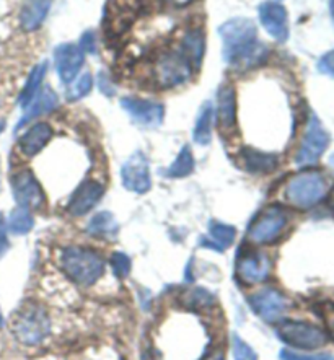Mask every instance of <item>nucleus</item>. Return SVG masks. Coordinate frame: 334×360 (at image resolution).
Wrapping results in <instances>:
<instances>
[{"mask_svg":"<svg viewBox=\"0 0 334 360\" xmlns=\"http://www.w3.org/2000/svg\"><path fill=\"white\" fill-rule=\"evenodd\" d=\"M224 58L235 69L245 70L263 63L267 51L258 41V28L248 18H232L219 28Z\"/></svg>","mask_w":334,"mask_h":360,"instance_id":"nucleus-1","label":"nucleus"},{"mask_svg":"<svg viewBox=\"0 0 334 360\" xmlns=\"http://www.w3.org/2000/svg\"><path fill=\"white\" fill-rule=\"evenodd\" d=\"M60 267L75 284L94 285L105 272V261L95 250L84 246H67L60 251Z\"/></svg>","mask_w":334,"mask_h":360,"instance_id":"nucleus-2","label":"nucleus"},{"mask_svg":"<svg viewBox=\"0 0 334 360\" xmlns=\"http://www.w3.org/2000/svg\"><path fill=\"white\" fill-rule=\"evenodd\" d=\"M12 331L13 336L25 346H38L49 338L51 318L39 303L28 302L13 316Z\"/></svg>","mask_w":334,"mask_h":360,"instance_id":"nucleus-3","label":"nucleus"},{"mask_svg":"<svg viewBox=\"0 0 334 360\" xmlns=\"http://www.w3.org/2000/svg\"><path fill=\"white\" fill-rule=\"evenodd\" d=\"M328 183L320 172L308 169L292 176L285 184L287 202L299 209H310L326 196Z\"/></svg>","mask_w":334,"mask_h":360,"instance_id":"nucleus-4","label":"nucleus"},{"mask_svg":"<svg viewBox=\"0 0 334 360\" xmlns=\"http://www.w3.org/2000/svg\"><path fill=\"white\" fill-rule=\"evenodd\" d=\"M193 65L184 58L181 51H167L157 56L152 69L153 85L168 90L179 86L193 77Z\"/></svg>","mask_w":334,"mask_h":360,"instance_id":"nucleus-5","label":"nucleus"},{"mask_svg":"<svg viewBox=\"0 0 334 360\" xmlns=\"http://www.w3.org/2000/svg\"><path fill=\"white\" fill-rule=\"evenodd\" d=\"M287 222H289V215L279 205L266 207L258 215V219L250 225L248 240L255 245L274 243L285 230Z\"/></svg>","mask_w":334,"mask_h":360,"instance_id":"nucleus-6","label":"nucleus"},{"mask_svg":"<svg viewBox=\"0 0 334 360\" xmlns=\"http://www.w3.org/2000/svg\"><path fill=\"white\" fill-rule=\"evenodd\" d=\"M277 336L299 349H318L328 342V334L321 328L300 321H282L277 326Z\"/></svg>","mask_w":334,"mask_h":360,"instance_id":"nucleus-7","label":"nucleus"},{"mask_svg":"<svg viewBox=\"0 0 334 360\" xmlns=\"http://www.w3.org/2000/svg\"><path fill=\"white\" fill-rule=\"evenodd\" d=\"M328 146H330V136H328L325 127L321 126V122L318 121V117L311 116L307 126L305 136H303L302 146L299 152H297V165L307 167V165L316 163L323 153H325Z\"/></svg>","mask_w":334,"mask_h":360,"instance_id":"nucleus-8","label":"nucleus"},{"mask_svg":"<svg viewBox=\"0 0 334 360\" xmlns=\"http://www.w3.org/2000/svg\"><path fill=\"white\" fill-rule=\"evenodd\" d=\"M271 272V259L263 251L248 250L238 256L236 261V276L246 285L261 284Z\"/></svg>","mask_w":334,"mask_h":360,"instance_id":"nucleus-9","label":"nucleus"},{"mask_svg":"<svg viewBox=\"0 0 334 360\" xmlns=\"http://www.w3.org/2000/svg\"><path fill=\"white\" fill-rule=\"evenodd\" d=\"M13 194L20 207L25 209H41L46 204V196L43 188L34 178L30 169H22L13 176L12 181Z\"/></svg>","mask_w":334,"mask_h":360,"instance_id":"nucleus-10","label":"nucleus"},{"mask_svg":"<svg viewBox=\"0 0 334 360\" xmlns=\"http://www.w3.org/2000/svg\"><path fill=\"white\" fill-rule=\"evenodd\" d=\"M122 184L126 189L132 193L143 194L152 188L150 169H148L147 158L143 157L142 152L134 153V155L124 163L121 169Z\"/></svg>","mask_w":334,"mask_h":360,"instance_id":"nucleus-11","label":"nucleus"},{"mask_svg":"<svg viewBox=\"0 0 334 360\" xmlns=\"http://www.w3.org/2000/svg\"><path fill=\"white\" fill-rule=\"evenodd\" d=\"M250 305L264 321L274 323L287 310V298L279 290L266 287L250 297Z\"/></svg>","mask_w":334,"mask_h":360,"instance_id":"nucleus-12","label":"nucleus"},{"mask_svg":"<svg viewBox=\"0 0 334 360\" xmlns=\"http://www.w3.org/2000/svg\"><path fill=\"white\" fill-rule=\"evenodd\" d=\"M258 13L261 25L272 38L281 41V43H284L289 38V18H287L284 5L274 2V0H267V2L259 5Z\"/></svg>","mask_w":334,"mask_h":360,"instance_id":"nucleus-13","label":"nucleus"},{"mask_svg":"<svg viewBox=\"0 0 334 360\" xmlns=\"http://www.w3.org/2000/svg\"><path fill=\"white\" fill-rule=\"evenodd\" d=\"M56 70L63 84H70L79 75V72L85 64V56L79 46L65 43L56 49Z\"/></svg>","mask_w":334,"mask_h":360,"instance_id":"nucleus-14","label":"nucleus"},{"mask_svg":"<svg viewBox=\"0 0 334 360\" xmlns=\"http://www.w3.org/2000/svg\"><path fill=\"white\" fill-rule=\"evenodd\" d=\"M121 106L124 108L137 124L146 127H157L162 124L165 116V108L160 103H153L139 98H122Z\"/></svg>","mask_w":334,"mask_h":360,"instance_id":"nucleus-15","label":"nucleus"},{"mask_svg":"<svg viewBox=\"0 0 334 360\" xmlns=\"http://www.w3.org/2000/svg\"><path fill=\"white\" fill-rule=\"evenodd\" d=\"M103 193H105V189H103L100 183L84 181L75 189V193L72 194L67 210L74 217H82V215L89 214L100 202Z\"/></svg>","mask_w":334,"mask_h":360,"instance_id":"nucleus-16","label":"nucleus"},{"mask_svg":"<svg viewBox=\"0 0 334 360\" xmlns=\"http://www.w3.org/2000/svg\"><path fill=\"white\" fill-rule=\"evenodd\" d=\"M53 136V129L48 122H36L30 129L20 137L18 141V152L23 157L33 158L46 147Z\"/></svg>","mask_w":334,"mask_h":360,"instance_id":"nucleus-17","label":"nucleus"},{"mask_svg":"<svg viewBox=\"0 0 334 360\" xmlns=\"http://www.w3.org/2000/svg\"><path fill=\"white\" fill-rule=\"evenodd\" d=\"M51 0H23L20 10V25L25 32H34L48 17Z\"/></svg>","mask_w":334,"mask_h":360,"instance_id":"nucleus-18","label":"nucleus"},{"mask_svg":"<svg viewBox=\"0 0 334 360\" xmlns=\"http://www.w3.org/2000/svg\"><path fill=\"white\" fill-rule=\"evenodd\" d=\"M58 103H59V100H58V95L54 94V90L51 89V86H44L43 90L38 91V95L34 96V100L28 105L27 112H25V117L20 121L18 129L22 126H27L28 122L34 121L36 117L48 115V112H51L56 106H58Z\"/></svg>","mask_w":334,"mask_h":360,"instance_id":"nucleus-19","label":"nucleus"},{"mask_svg":"<svg viewBox=\"0 0 334 360\" xmlns=\"http://www.w3.org/2000/svg\"><path fill=\"white\" fill-rule=\"evenodd\" d=\"M217 117L219 124L224 131H230L235 126L236 117V101H235V90L230 85L220 86L217 94Z\"/></svg>","mask_w":334,"mask_h":360,"instance_id":"nucleus-20","label":"nucleus"},{"mask_svg":"<svg viewBox=\"0 0 334 360\" xmlns=\"http://www.w3.org/2000/svg\"><path fill=\"white\" fill-rule=\"evenodd\" d=\"M236 229L232 225L222 222H210L209 225V238H203L204 248H210L214 251H225L235 241Z\"/></svg>","mask_w":334,"mask_h":360,"instance_id":"nucleus-21","label":"nucleus"},{"mask_svg":"<svg viewBox=\"0 0 334 360\" xmlns=\"http://www.w3.org/2000/svg\"><path fill=\"white\" fill-rule=\"evenodd\" d=\"M181 53L184 54L193 69H199L204 58V33L200 28H191L183 36Z\"/></svg>","mask_w":334,"mask_h":360,"instance_id":"nucleus-22","label":"nucleus"},{"mask_svg":"<svg viewBox=\"0 0 334 360\" xmlns=\"http://www.w3.org/2000/svg\"><path fill=\"white\" fill-rule=\"evenodd\" d=\"M243 162L245 168L251 173H269L277 168L279 158L274 153H264L248 147L243 150Z\"/></svg>","mask_w":334,"mask_h":360,"instance_id":"nucleus-23","label":"nucleus"},{"mask_svg":"<svg viewBox=\"0 0 334 360\" xmlns=\"http://www.w3.org/2000/svg\"><path fill=\"white\" fill-rule=\"evenodd\" d=\"M86 231H89L91 236H96V238H103V240L115 238L117 233V224H116L115 215L111 212L96 214L95 217H91L89 225H86Z\"/></svg>","mask_w":334,"mask_h":360,"instance_id":"nucleus-24","label":"nucleus"},{"mask_svg":"<svg viewBox=\"0 0 334 360\" xmlns=\"http://www.w3.org/2000/svg\"><path fill=\"white\" fill-rule=\"evenodd\" d=\"M212 105H210V103H205V105L200 108V112L196 120V126H194L193 129V137L199 146H207L210 142V137H212Z\"/></svg>","mask_w":334,"mask_h":360,"instance_id":"nucleus-25","label":"nucleus"},{"mask_svg":"<svg viewBox=\"0 0 334 360\" xmlns=\"http://www.w3.org/2000/svg\"><path fill=\"white\" fill-rule=\"evenodd\" d=\"M46 72H48V64L43 63V64L36 65L32 74H30L27 85L23 86L22 95H20V105H22V108H25V110H27L30 103L34 100V96L38 95L41 84H43V80L46 77Z\"/></svg>","mask_w":334,"mask_h":360,"instance_id":"nucleus-26","label":"nucleus"},{"mask_svg":"<svg viewBox=\"0 0 334 360\" xmlns=\"http://www.w3.org/2000/svg\"><path fill=\"white\" fill-rule=\"evenodd\" d=\"M33 225H34V220H33V215L30 214V210L25 207H17L12 210V214H10L7 229L10 233L13 235H25L33 229Z\"/></svg>","mask_w":334,"mask_h":360,"instance_id":"nucleus-27","label":"nucleus"},{"mask_svg":"<svg viewBox=\"0 0 334 360\" xmlns=\"http://www.w3.org/2000/svg\"><path fill=\"white\" fill-rule=\"evenodd\" d=\"M194 169V158L193 152L189 147H183L181 152L178 153L176 160H174L169 168L167 169V176L169 178H184L191 174Z\"/></svg>","mask_w":334,"mask_h":360,"instance_id":"nucleus-28","label":"nucleus"},{"mask_svg":"<svg viewBox=\"0 0 334 360\" xmlns=\"http://www.w3.org/2000/svg\"><path fill=\"white\" fill-rule=\"evenodd\" d=\"M183 300L186 303V307L193 310V308H207L209 305H212L214 297L204 289H191L188 290V294L184 295Z\"/></svg>","mask_w":334,"mask_h":360,"instance_id":"nucleus-29","label":"nucleus"},{"mask_svg":"<svg viewBox=\"0 0 334 360\" xmlns=\"http://www.w3.org/2000/svg\"><path fill=\"white\" fill-rule=\"evenodd\" d=\"M91 86H94V77H91V74H84L79 79V82L72 86V89L69 90V94H67V98H69L70 101H77L80 98H84V96H86L90 94Z\"/></svg>","mask_w":334,"mask_h":360,"instance_id":"nucleus-30","label":"nucleus"},{"mask_svg":"<svg viewBox=\"0 0 334 360\" xmlns=\"http://www.w3.org/2000/svg\"><path fill=\"white\" fill-rule=\"evenodd\" d=\"M233 359L235 360H258L256 352L238 336H233Z\"/></svg>","mask_w":334,"mask_h":360,"instance_id":"nucleus-31","label":"nucleus"},{"mask_svg":"<svg viewBox=\"0 0 334 360\" xmlns=\"http://www.w3.org/2000/svg\"><path fill=\"white\" fill-rule=\"evenodd\" d=\"M111 266H113V271H115V274L117 277L129 276L131 259L127 258L126 255H122V253H115V255H113L111 256Z\"/></svg>","mask_w":334,"mask_h":360,"instance_id":"nucleus-32","label":"nucleus"},{"mask_svg":"<svg viewBox=\"0 0 334 360\" xmlns=\"http://www.w3.org/2000/svg\"><path fill=\"white\" fill-rule=\"evenodd\" d=\"M318 70L325 75L334 77V51H330V53L323 56L320 63H318Z\"/></svg>","mask_w":334,"mask_h":360,"instance_id":"nucleus-33","label":"nucleus"},{"mask_svg":"<svg viewBox=\"0 0 334 360\" xmlns=\"http://www.w3.org/2000/svg\"><path fill=\"white\" fill-rule=\"evenodd\" d=\"M328 357L330 356H325V354H321V356H302V354L289 351V349L281 352V360H326Z\"/></svg>","mask_w":334,"mask_h":360,"instance_id":"nucleus-34","label":"nucleus"},{"mask_svg":"<svg viewBox=\"0 0 334 360\" xmlns=\"http://www.w3.org/2000/svg\"><path fill=\"white\" fill-rule=\"evenodd\" d=\"M7 222H5L4 215L0 214V258L7 253L8 250V236H7Z\"/></svg>","mask_w":334,"mask_h":360,"instance_id":"nucleus-35","label":"nucleus"},{"mask_svg":"<svg viewBox=\"0 0 334 360\" xmlns=\"http://www.w3.org/2000/svg\"><path fill=\"white\" fill-rule=\"evenodd\" d=\"M79 48L82 51H89V53H95L96 51V46H95V34L89 32L82 36V41H80V46Z\"/></svg>","mask_w":334,"mask_h":360,"instance_id":"nucleus-36","label":"nucleus"},{"mask_svg":"<svg viewBox=\"0 0 334 360\" xmlns=\"http://www.w3.org/2000/svg\"><path fill=\"white\" fill-rule=\"evenodd\" d=\"M100 90L103 91V94H106V95H113L115 94V90H113V86L110 85V82H108V77L106 75H101L100 74Z\"/></svg>","mask_w":334,"mask_h":360,"instance_id":"nucleus-37","label":"nucleus"},{"mask_svg":"<svg viewBox=\"0 0 334 360\" xmlns=\"http://www.w3.org/2000/svg\"><path fill=\"white\" fill-rule=\"evenodd\" d=\"M330 8H331V15L334 17V0H331L330 2Z\"/></svg>","mask_w":334,"mask_h":360,"instance_id":"nucleus-38","label":"nucleus"},{"mask_svg":"<svg viewBox=\"0 0 334 360\" xmlns=\"http://www.w3.org/2000/svg\"><path fill=\"white\" fill-rule=\"evenodd\" d=\"M4 127H5V121H0V132L4 131Z\"/></svg>","mask_w":334,"mask_h":360,"instance_id":"nucleus-39","label":"nucleus"},{"mask_svg":"<svg viewBox=\"0 0 334 360\" xmlns=\"http://www.w3.org/2000/svg\"><path fill=\"white\" fill-rule=\"evenodd\" d=\"M330 163H331V165H333V168H334V155H333V157H331V160H330Z\"/></svg>","mask_w":334,"mask_h":360,"instance_id":"nucleus-40","label":"nucleus"},{"mask_svg":"<svg viewBox=\"0 0 334 360\" xmlns=\"http://www.w3.org/2000/svg\"><path fill=\"white\" fill-rule=\"evenodd\" d=\"M326 360H334V357H328Z\"/></svg>","mask_w":334,"mask_h":360,"instance_id":"nucleus-41","label":"nucleus"},{"mask_svg":"<svg viewBox=\"0 0 334 360\" xmlns=\"http://www.w3.org/2000/svg\"><path fill=\"white\" fill-rule=\"evenodd\" d=\"M0 108H2V98H0Z\"/></svg>","mask_w":334,"mask_h":360,"instance_id":"nucleus-42","label":"nucleus"},{"mask_svg":"<svg viewBox=\"0 0 334 360\" xmlns=\"http://www.w3.org/2000/svg\"><path fill=\"white\" fill-rule=\"evenodd\" d=\"M0 325H2V316H0Z\"/></svg>","mask_w":334,"mask_h":360,"instance_id":"nucleus-43","label":"nucleus"},{"mask_svg":"<svg viewBox=\"0 0 334 360\" xmlns=\"http://www.w3.org/2000/svg\"><path fill=\"white\" fill-rule=\"evenodd\" d=\"M333 205H334V193H333Z\"/></svg>","mask_w":334,"mask_h":360,"instance_id":"nucleus-44","label":"nucleus"}]
</instances>
